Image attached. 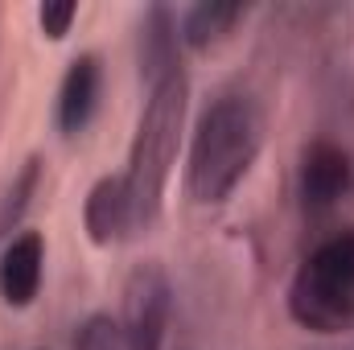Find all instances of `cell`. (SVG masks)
<instances>
[{
    "label": "cell",
    "instance_id": "cell-6",
    "mask_svg": "<svg viewBox=\"0 0 354 350\" xmlns=\"http://www.w3.org/2000/svg\"><path fill=\"white\" fill-rule=\"evenodd\" d=\"M46 272V239L37 231H21L0 252V297L12 309H29Z\"/></svg>",
    "mask_w": 354,
    "mask_h": 350
},
{
    "label": "cell",
    "instance_id": "cell-4",
    "mask_svg": "<svg viewBox=\"0 0 354 350\" xmlns=\"http://www.w3.org/2000/svg\"><path fill=\"white\" fill-rule=\"evenodd\" d=\"M174 317V284L157 260L136 264L120 297V342L124 350H165Z\"/></svg>",
    "mask_w": 354,
    "mask_h": 350
},
{
    "label": "cell",
    "instance_id": "cell-5",
    "mask_svg": "<svg viewBox=\"0 0 354 350\" xmlns=\"http://www.w3.org/2000/svg\"><path fill=\"white\" fill-rule=\"evenodd\" d=\"M301 202L309 214H326L334 210L354 185V165L351 153L334 140H313L301 153Z\"/></svg>",
    "mask_w": 354,
    "mask_h": 350
},
{
    "label": "cell",
    "instance_id": "cell-12",
    "mask_svg": "<svg viewBox=\"0 0 354 350\" xmlns=\"http://www.w3.org/2000/svg\"><path fill=\"white\" fill-rule=\"evenodd\" d=\"M75 350H124L120 326L111 317H103V313H91L79 326V334H75Z\"/></svg>",
    "mask_w": 354,
    "mask_h": 350
},
{
    "label": "cell",
    "instance_id": "cell-1",
    "mask_svg": "<svg viewBox=\"0 0 354 350\" xmlns=\"http://www.w3.org/2000/svg\"><path fill=\"white\" fill-rule=\"evenodd\" d=\"M264 149V120L248 95H218L194 128L185 190L198 206L227 202Z\"/></svg>",
    "mask_w": 354,
    "mask_h": 350
},
{
    "label": "cell",
    "instance_id": "cell-10",
    "mask_svg": "<svg viewBox=\"0 0 354 350\" xmlns=\"http://www.w3.org/2000/svg\"><path fill=\"white\" fill-rule=\"evenodd\" d=\"M243 17H248V4H214V0H206V4H194V8L181 12L177 33H181V42L189 50H210L223 37H231V29Z\"/></svg>",
    "mask_w": 354,
    "mask_h": 350
},
{
    "label": "cell",
    "instance_id": "cell-9",
    "mask_svg": "<svg viewBox=\"0 0 354 350\" xmlns=\"http://www.w3.org/2000/svg\"><path fill=\"white\" fill-rule=\"evenodd\" d=\"M181 66V33H177V17L165 4H153L140 21V79L153 87L161 79H169Z\"/></svg>",
    "mask_w": 354,
    "mask_h": 350
},
{
    "label": "cell",
    "instance_id": "cell-7",
    "mask_svg": "<svg viewBox=\"0 0 354 350\" xmlns=\"http://www.w3.org/2000/svg\"><path fill=\"white\" fill-rule=\"evenodd\" d=\"M99 95H103V66L95 54H79L58 87V132L62 136H79L87 132V124L99 111Z\"/></svg>",
    "mask_w": 354,
    "mask_h": 350
},
{
    "label": "cell",
    "instance_id": "cell-11",
    "mask_svg": "<svg viewBox=\"0 0 354 350\" xmlns=\"http://www.w3.org/2000/svg\"><path fill=\"white\" fill-rule=\"evenodd\" d=\"M37 177H41V161H37V157H29V161H25V169H21L17 181H12V190H8V198H4V206H0V235H12V231H17V223L25 219V210H29V202H33V194H37Z\"/></svg>",
    "mask_w": 354,
    "mask_h": 350
},
{
    "label": "cell",
    "instance_id": "cell-3",
    "mask_svg": "<svg viewBox=\"0 0 354 350\" xmlns=\"http://www.w3.org/2000/svg\"><path fill=\"white\" fill-rule=\"evenodd\" d=\"M288 313L309 334H346L354 326V231L305 256L288 284Z\"/></svg>",
    "mask_w": 354,
    "mask_h": 350
},
{
    "label": "cell",
    "instance_id": "cell-2",
    "mask_svg": "<svg viewBox=\"0 0 354 350\" xmlns=\"http://www.w3.org/2000/svg\"><path fill=\"white\" fill-rule=\"evenodd\" d=\"M185 99H189V83H185V71H177L169 79L153 83L145 107H140V120H136V132L128 145V165L120 174L124 190H128V206H132V231H149L161 219L177 145H181Z\"/></svg>",
    "mask_w": 354,
    "mask_h": 350
},
{
    "label": "cell",
    "instance_id": "cell-13",
    "mask_svg": "<svg viewBox=\"0 0 354 350\" xmlns=\"http://www.w3.org/2000/svg\"><path fill=\"white\" fill-rule=\"evenodd\" d=\"M75 21H79V4L75 0H58V4H41L37 8V25H41V33L50 42H62Z\"/></svg>",
    "mask_w": 354,
    "mask_h": 350
},
{
    "label": "cell",
    "instance_id": "cell-8",
    "mask_svg": "<svg viewBox=\"0 0 354 350\" xmlns=\"http://www.w3.org/2000/svg\"><path fill=\"white\" fill-rule=\"evenodd\" d=\"M83 227H87L95 248H111L124 235H132V206H128V190L124 177H99L87 190L83 202Z\"/></svg>",
    "mask_w": 354,
    "mask_h": 350
}]
</instances>
